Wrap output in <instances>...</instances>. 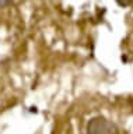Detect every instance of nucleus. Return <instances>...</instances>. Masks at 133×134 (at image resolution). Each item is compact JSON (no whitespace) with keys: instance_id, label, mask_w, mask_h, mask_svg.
Here are the masks:
<instances>
[{"instance_id":"f257e3e1","label":"nucleus","mask_w":133,"mask_h":134,"mask_svg":"<svg viewBox=\"0 0 133 134\" xmlns=\"http://www.w3.org/2000/svg\"><path fill=\"white\" fill-rule=\"evenodd\" d=\"M87 134H119V130L115 123L105 119L104 116H94L87 121Z\"/></svg>"},{"instance_id":"f03ea898","label":"nucleus","mask_w":133,"mask_h":134,"mask_svg":"<svg viewBox=\"0 0 133 134\" xmlns=\"http://www.w3.org/2000/svg\"><path fill=\"white\" fill-rule=\"evenodd\" d=\"M11 2H0V7H7V6H11Z\"/></svg>"}]
</instances>
